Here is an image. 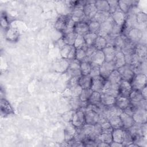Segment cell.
<instances>
[{"mask_svg":"<svg viewBox=\"0 0 147 147\" xmlns=\"http://www.w3.org/2000/svg\"><path fill=\"white\" fill-rule=\"evenodd\" d=\"M114 25V22L111 17H110L107 20L100 24L99 31L98 33V35L104 37H106L111 33Z\"/></svg>","mask_w":147,"mask_h":147,"instance_id":"7","label":"cell"},{"mask_svg":"<svg viewBox=\"0 0 147 147\" xmlns=\"http://www.w3.org/2000/svg\"><path fill=\"white\" fill-rule=\"evenodd\" d=\"M106 80L112 84H119L122 78L118 70L115 69L109 75Z\"/></svg>","mask_w":147,"mask_h":147,"instance_id":"35","label":"cell"},{"mask_svg":"<svg viewBox=\"0 0 147 147\" xmlns=\"http://www.w3.org/2000/svg\"><path fill=\"white\" fill-rule=\"evenodd\" d=\"M140 91V92H141L142 97L144 98V99H146V98H147V86H146L145 87L142 88Z\"/></svg>","mask_w":147,"mask_h":147,"instance_id":"59","label":"cell"},{"mask_svg":"<svg viewBox=\"0 0 147 147\" xmlns=\"http://www.w3.org/2000/svg\"><path fill=\"white\" fill-rule=\"evenodd\" d=\"M114 62L116 69H118L126 64L125 56L121 51L117 52Z\"/></svg>","mask_w":147,"mask_h":147,"instance_id":"31","label":"cell"},{"mask_svg":"<svg viewBox=\"0 0 147 147\" xmlns=\"http://www.w3.org/2000/svg\"><path fill=\"white\" fill-rule=\"evenodd\" d=\"M147 77L145 74H136L130 82L133 90H141L146 86Z\"/></svg>","mask_w":147,"mask_h":147,"instance_id":"1","label":"cell"},{"mask_svg":"<svg viewBox=\"0 0 147 147\" xmlns=\"http://www.w3.org/2000/svg\"><path fill=\"white\" fill-rule=\"evenodd\" d=\"M125 135H124V138L122 142V144L123 146H128L130 144L134 142V140L133 138V137L130 134V133L129 132V131L126 129H125Z\"/></svg>","mask_w":147,"mask_h":147,"instance_id":"49","label":"cell"},{"mask_svg":"<svg viewBox=\"0 0 147 147\" xmlns=\"http://www.w3.org/2000/svg\"><path fill=\"white\" fill-rule=\"evenodd\" d=\"M105 61V55L102 50H96L92 55L90 59L91 64L99 66H100Z\"/></svg>","mask_w":147,"mask_h":147,"instance_id":"21","label":"cell"},{"mask_svg":"<svg viewBox=\"0 0 147 147\" xmlns=\"http://www.w3.org/2000/svg\"><path fill=\"white\" fill-rule=\"evenodd\" d=\"M95 1H87L86 3L84 6L83 10L86 17L83 21L87 24L93 18V17L98 11V10L95 5Z\"/></svg>","mask_w":147,"mask_h":147,"instance_id":"3","label":"cell"},{"mask_svg":"<svg viewBox=\"0 0 147 147\" xmlns=\"http://www.w3.org/2000/svg\"><path fill=\"white\" fill-rule=\"evenodd\" d=\"M80 76H75L70 78L68 79V82L67 83V87H71L73 86H75L76 85H78V81L79 78Z\"/></svg>","mask_w":147,"mask_h":147,"instance_id":"54","label":"cell"},{"mask_svg":"<svg viewBox=\"0 0 147 147\" xmlns=\"http://www.w3.org/2000/svg\"><path fill=\"white\" fill-rule=\"evenodd\" d=\"M1 114L2 115L6 116L14 114V110L10 103L5 98H1L0 101Z\"/></svg>","mask_w":147,"mask_h":147,"instance_id":"19","label":"cell"},{"mask_svg":"<svg viewBox=\"0 0 147 147\" xmlns=\"http://www.w3.org/2000/svg\"><path fill=\"white\" fill-rule=\"evenodd\" d=\"M75 59L78 61H79L80 62L84 61L86 59V51H84L82 48L76 49Z\"/></svg>","mask_w":147,"mask_h":147,"instance_id":"50","label":"cell"},{"mask_svg":"<svg viewBox=\"0 0 147 147\" xmlns=\"http://www.w3.org/2000/svg\"><path fill=\"white\" fill-rule=\"evenodd\" d=\"M74 32L76 34L84 36L89 32L88 24L84 21L75 23L74 27Z\"/></svg>","mask_w":147,"mask_h":147,"instance_id":"24","label":"cell"},{"mask_svg":"<svg viewBox=\"0 0 147 147\" xmlns=\"http://www.w3.org/2000/svg\"><path fill=\"white\" fill-rule=\"evenodd\" d=\"M97 146H99V147H106V146L110 147V144H107L106 142H99L97 144Z\"/></svg>","mask_w":147,"mask_h":147,"instance_id":"62","label":"cell"},{"mask_svg":"<svg viewBox=\"0 0 147 147\" xmlns=\"http://www.w3.org/2000/svg\"><path fill=\"white\" fill-rule=\"evenodd\" d=\"M100 125H101L102 133L103 132H112V131L113 130V129L111 127L109 121H106L102 123H100Z\"/></svg>","mask_w":147,"mask_h":147,"instance_id":"55","label":"cell"},{"mask_svg":"<svg viewBox=\"0 0 147 147\" xmlns=\"http://www.w3.org/2000/svg\"><path fill=\"white\" fill-rule=\"evenodd\" d=\"M69 64V61L67 59L61 58L59 60L56 61L53 65V69L60 73L65 72L67 70Z\"/></svg>","mask_w":147,"mask_h":147,"instance_id":"18","label":"cell"},{"mask_svg":"<svg viewBox=\"0 0 147 147\" xmlns=\"http://www.w3.org/2000/svg\"><path fill=\"white\" fill-rule=\"evenodd\" d=\"M75 111L73 110H70L68 111L65 112L63 115H62V118L64 119V121H65L67 122H71L72 118L73 117V115L75 113Z\"/></svg>","mask_w":147,"mask_h":147,"instance_id":"51","label":"cell"},{"mask_svg":"<svg viewBox=\"0 0 147 147\" xmlns=\"http://www.w3.org/2000/svg\"><path fill=\"white\" fill-rule=\"evenodd\" d=\"M121 76L122 80H126L130 82L136 74L133 68L129 64H125V65L117 69Z\"/></svg>","mask_w":147,"mask_h":147,"instance_id":"6","label":"cell"},{"mask_svg":"<svg viewBox=\"0 0 147 147\" xmlns=\"http://www.w3.org/2000/svg\"><path fill=\"white\" fill-rule=\"evenodd\" d=\"M100 98H101V103L105 106H109L115 105V98L104 93H100Z\"/></svg>","mask_w":147,"mask_h":147,"instance_id":"33","label":"cell"},{"mask_svg":"<svg viewBox=\"0 0 147 147\" xmlns=\"http://www.w3.org/2000/svg\"><path fill=\"white\" fill-rule=\"evenodd\" d=\"M125 130L123 128L113 129L111 133L113 141L122 144L124 138Z\"/></svg>","mask_w":147,"mask_h":147,"instance_id":"27","label":"cell"},{"mask_svg":"<svg viewBox=\"0 0 147 147\" xmlns=\"http://www.w3.org/2000/svg\"><path fill=\"white\" fill-rule=\"evenodd\" d=\"M80 62L76 59L69 60V64L65 73L68 78L82 75L80 69Z\"/></svg>","mask_w":147,"mask_h":147,"instance_id":"4","label":"cell"},{"mask_svg":"<svg viewBox=\"0 0 147 147\" xmlns=\"http://www.w3.org/2000/svg\"><path fill=\"white\" fill-rule=\"evenodd\" d=\"M91 68V63L86 61H83L80 64V69L82 75H88L90 73Z\"/></svg>","mask_w":147,"mask_h":147,"instance_id":"40","label":"cell"},{"mask_svg":"<svg viewBox=\"0 0 147 147\" xmlns=\"http://www.w3.org/2000/svg\"><path fill=\"white\" fill-rule=\"evenodd\" d=\"M138 1L131 0L118 1V6L119 9L124 13L127 14L130 10L134 7L138 5Z\"/></svg>","mask_w":147,"mask_h":147,"instance_id":"15","label":"cell"},{"mask_svg":"<svg viewBox=\"0 0 147 147\" xmlns=\"http://www.w3.org/2000/svg\"><path fill=\"white\" fill-rule=\"evenodd\" d=\"M102 51L105 55V61H114L117 52L113 46L107 45L106 47Z\"/></svg>","mask_w":147,"mask_h":147,"instance_id":"25","label":"cell"},{"mask_svg":"<svg viewBox=\"0 0 147 147\" xmlns=\"http://www.w3.org/2000/svg\"><path fill=\"white\" fill-rule=\"evenodd\" d=\"M76 128L71 123L67 125L64 130V137L65 141L69 142L74 138Z\"/></svg>","mask_w":147,"mask_h":147,"instance_id":"23","label":"cell"},{"mask_svg":"<svg viewBox=\"0 0 147 147\" xmlns=\"http://www.w3.org/2000/svg\"><path fill=\"white\" fill-rule=\"evenodd\" d=\"M121 119L122 122L123 128L124 129H129L131 126L135 124V122L132 117V116L127 114L126 113L122 111V113L119 115Z\"/></svg>","mask_w":147,"mask_h":147,"instance_id":"22","label":"cell"},{"mask_svg":"<svg viewBox=\"0 0 147 147\" xmlns=\"http://www.w3.org/2000/svg\"><path fill=\"white\" fill-rule=\"evenodd\" d=\"M75 25V22L70 17L67 23V25H66L64 29L61 32L62 34H65L74 32Z\"/></svg>","mask_w":147,"mask_h":147,"instance_id":"45","label":"cell"},{"mask_svg":"<svg viewBox=\"0 0 147 147\" xmlns=\"http://www.w3.org/2000/svg\"><path fill=\"white\" fill-rule=\"evenodd\" d=\"M86 45V44L84 39V37L83 36L77 34L75 40L74 47L76 49H80V48H83L84 46H85Z\"/></svg>","mask_w":147,"mask_h":147,"instance_id":"47","label":"cell"},{"mask_svg":"<svg viewBox=\"0 0 147 147\" xmlns=\"http://www.w3.org/2000/svg\"><path fill=\"white\" fill-rule=\"evenodd\" d=\"M100 75L106 80L109 75L115 69V67L114 61H105L100 66Z\"/></svg>","mask_w":147,"mask_h":147,"instance_id":"8","label":"cell"},{"mask_svg":"<svg viewBox=\"0 0 147 147\" xmlns=\"http://www.w3.org/2000/svg\"><path fill=\"white\" fill-rule=\"evenodd\" d=\"M92 78L89 75H81L79 78L78 84L82 89L91 88Z\"/></svg>","mask_w":147,"mask_h":147,"instance_id":"29","label":"cell"},{"mask_svg":"<svg viewBox=\"0 0 147 147\" xmlns=\"http://www.w3.org/2000/svg\"><path fill=\"white\" fill-rule=\"evenodd\" d=\"M112 132H103L95 140L97 143L99 142H103L110 144L113 142Z\"/></svg>","mask_w":147,"mask_h":147,"instance_id":"32","label":"cell"},{"mask_svg":"<svg viewBox=\"0 0 147 147\" xmlns=\"http://www.w3.org/2000/svg\"><path fill=\"white\" fill-rule=\"evenodd\" d=\"M70 17H71V15H60L55 22V29L57 31L61 33L67 25V23Z\"/></svg>","mask_w":147,"mask_h":147,"instance_id":"20","label":"cell"},{"mask_svg":"<svg viewBox=\"0 0 147 147\" xmlns=\"http://www.w3.org/2000/svg\"><path fill=\"white\" fill-rule=\"evenodd\" d=\"M130 104V102L129 98L127 97L119 95L115 98V105L119 107L120 109H121L122 111L125 110Z\"/></svg>","mask_w":147,"mask_h":147,"instance_id":"26","label":"cell"},{"mask_svg":"<svg viewBox=\"0 0 147 147\" xmlns=\"http://www.w3.org/2000/svg\"><path fill=\"white\" fill-rule=\"evenodd\" d=\"M95 5L98 11L109 12V5L107 1H95Z\"/></svg>","mask_w":147,"mask_h":147,"instance_id":"41","label":"cell"},{"mask_svg":"<svg viewBox=\"0 0 147 147\" xmlns=\"http://www.w3.org/2000/svg\"><path fill=\"white\" fill-rule=\"evenodd\" d=\"M109 122L113 129L123 128V125L119 115H115L109 118Z\"/></svg>","mask_w":147,"mask_h":147,"instance_id":"36","label":"cell"},{"mask_svg":"<svg viewBox=\"0 0 147 147\" xmlns=\"http://www.w3.org/2000/svg\"><path fill=\"white\" fill-rule=\"evenodd\" d=\"M89 75L91 78L99 76L100 75L99 66L91 64V71H90V73Z\"/></svg>","mask_w":147,"mask_h":147,"instance_id":"53","label":"cell"},{"mask_svg":"<svg viewBox=\"0 0 147 147\" xmlns=\"http://www.w3.org/2000/svg\"><path fill=\"white\" fill-rule=\"evenodd\" d=\"M136 46V44L129 40L126 37L121 47V51L123 53L125 56L131 55L134 53Z\"/></svg>","mask_w":147,"mask_h":147,"instance_id":"17","label":"cell"},{"mask_svg":"<svg viewBox=\"0 0 147 147\" xmlns=\"http://www.w3.org/2000/svg\"><path fill=\"white\" fill-rule=\"evenodd\" d=\"M134 53L143 61H146V47L145 45L138 43L136 45Z\"/></svg>","mask_w":147,"mask_h":147,"instance_id":"30","label":"cell"},{"mask_svg":"<svg viewBox=\"0 0 147 147\" xmlns=\"http://www.w3.org/2000/svg\"><path fill=\"white\" fill-rule=\"evenodd\" d=\"M110 146H111V147H122V146H123V145L122 143H119V142H113V141L110 144Z\"/></svg>","mask_w":147,"mask_h":147,"instance_id":"61","label":"cell"},{"mask_svg":"<svg viewBox=\"0 0 147 147\" xmlns=\"http://www.w3.org/2000/svg\"><path fill=\"white\" fill-rule=\"evenodd\" d=\"M93 91L91 88H86V89H82V92L79 95V98L80 100L83 102H87L88 100L89 99L90 96L91 95Z\"/></svg>","mask_w":147,"mask_h":147,"instance_id":"46","label":"cell"},{"mask_svg":"<svg viewBox=\"0 0 147 147\" xmlns=\"http://www.w3.org/2000/svg\"><path fill=\"white\" fill-rule=\"evenodd\" d=\"M87 104L88 102L82 101L79 96H72L69 98V105L71 107V109L74 111L78 110L83 111Z\"/></svg>","mask_w":147,"mask_h":147,"instance_id":"10","label":"cell"},{"mask_svg":"<svg viewBox=\"0 0 147 147\" xmlns=\"http://www.w3.org/2000/svg\"><path fill=\"white\" fill-rule=\"evenodd\" d=\"M106 79L100 75L92 78L91 89L93 91H96L101 93L105 83Z\"/></svg>","mask_w":147,"mask_h":147,"instance_id":"13","label":"cell"},{"mask_svg":"<svg viewBox=\"0 0 147 147\" xmlns=\"http://www.w3.org/2000/svg\"><path fill=\"white\" fill-rule=\"evenodd\" d=\"M135 20L137 24L142 25L145 24L147 21V16L145 13L142 11L137 12L135 14Z\"/></svg>","mask_w":147,"mask_h":147,"instance_id":"43","label":"cell"},{"mask_svg":"<svg viewBox=\"0 0 147 147\" xmlns=\"http://www.w3.org/2000/svg\"><path fill=\"white\" fill-rule=\"evenodd\" d=\"M71 123L76 128L82 127L86 123L85 115L84 112L80 110L75 111Z\"/></svg>","mask_w":147,"mask_h":147,"instance_id":"11","label":"cell"},{"mask_svg":"<svg viewBox=\"0 0 147 147\" xmlns=\"http://www.w3.org/2000/svg\"><path fill=\"white\" fill-rule=\"evenodd\" d=\"M135 123L144 124L147 121V111L146 109H137L132 116Z\"/></svg>","mask_w":147,"mask_h":147,"instance_id":"14","label":"cell"},{"mask_svg":"<svg viewBox=\"0 0 147 147\" xmlns=\"http://www.w3.org/2000/svg\"><path fill=\"white\" fill-rule=\"evenodd\" d=\"M19 36V32L14 28H9L6 30V37L10 41H16Z\"/></svg>","mask_w":147,"mask_h":147,"instance_id":"34","label":"cell"},{"mask_svg":"<svg viewBox=\"0 0 147 147\" xmlns=\"http://www.w3.org/2000/svg\"><path fill=\"white\" fill-rule=\"evenodd\" d=\"M75 55H76V48L73 46L72 48L71 51H70L68 56V59L67 60H72L75 59Z\"/></svg>","mask_w":147,"mask_h":147,"instance_id":"58","label":"cell"},{"mask_svg":"<svg viewBox=\"0 0 147 147\" xmlns=\"http://www.w3.org/2000/svg\"><path fill=\"white\" fill-rule=\"evenodd\" d=\"M97 36H98L97 34L88 32L87 34H86V35H84L83 36L86 44L87 46L94 45V42H95V39L97 37Z\"/></svg>","mask_w":147,"mask_h":147,"instance_id":"42","label":"cell"},{"mask_svg":"<svg viewBox=\"0 0 147 147\" xmlns=\"http://www.w3.org/2000/svg\"><path fill=\"white\" fill-rule=\"evenodd\" d=\"M83 111L85 115L86 123L94 125L98 122L99 114L92 109V105L88 103Z\"/></svg>","mask_w":147,"mask_h":147,"instance_id":"2","label":"cell"},{"mask_svg":"<svg viewBox=\"0 0 147 147\" xmlns=\"http://www.w3.org/2000/svg\"><path fill=\"white\" fill-rule=\"evenodd\" d=\"M1 25L3 27H5V28H6L7 29L9 28V22L5 16H3V14H1Z\"/></svg>","mask_w":147,"mask_h":147,"instance_id":"57","label":"cell"},{"mask_svg":"<svg viewBox=\"0 0 147 147\" xmlns=\"http://www.w3.org/2000/svg\"><path fill=\"white\" fill-rule=\"evenodd\" d=\"M72 47V45H69L67 44H65L64 47H63L60 49V55L61 57L63 59H67L68 55L71 51Z\"/></svg>","mask_w":147,"mask_h":147,"instance_id":"48","label":"cell"},{"mask_svg":"<svg viewBox=\"0 0 147 147\" xmlns=\"http://www.w3.org/2000/svg\"><path fill=\"white\" fill-rule=\"evenodd\" d=\"M107 45V41L105 37L98 35L94 44V46L97 50H103Z\"/></svg>","mask_w":147,"mask_h":147,"instance_id":"37","label":"cell"},{"mask_svg":"<svg viewBox=\"0 0 147 147\" xmlns=\"http://www.w3.org/2000/svg\"><path fill=\"white\" fill-rule=\"evenodd\" d=\"M110 17H111V14L109 12L98 11L91 20L96 21L100 24H101L102 23L107 20Z\"/></svg>","mask_w":147,"mask_h":147,"instance_id":"28","label":"cell"},{"mask_svg":"<svg viewBox=\"0 0 147 147\" xmlns=\"http://www.w3.org/2000/svg\"><path fill=\"white\" fill-rule=\"evenodd\" d=\"M87 102L88 103L92 105H98L101 103L100 93L96 91H93Z\"/></svg>","mask_w":147,"mask_h":147,"instance_id":"39","label":"cell"},{"mask_svg":"<svg viewBox=\"0 0 147 147\" xmlns=\"http://www.w3.org/2000/svg\"><path fill=\"white\" fill-rule=\"evenodd\" d=\"M126 38L135 44H138L142 38L143 33L141 30L137 27L130 29L125 35Z\"/></svg>","mask_w":147,"mask_h":147,"instance_id":"5","label":"cell"},{"mask_svg":"<svg viewBox=\"0 0 147 147\" xmlns=\"http://www.w3.org/2000/svg\"><path fill=\"white\" fill-rule=\"evenodd\" d=\"M76 35L77 34L75 32H72V33L63 34L61 37L65 44L74 46Z\"/></svg>","mask_w":147,"mask_h":147,"instance_id":"38","label":"cell"},{"mask_svg":"<svg viewBox=\"0 0 147 147\" xmlns=\"http://www.w3.org/2000/svg\"><path fill=\"white\" fill-rule=\"evenodd\" d=\"M100 24L98 23L96 21L91 20L88 22V30L89 32L97 34L98 33L100 29Z\"/></svg>","mask_w":147,"mask_h":147,"instance_id":"44","label":"cell"},{"mask_svg":"<svg viewBox=\"0 0 147 147\" xmlns=\"http://www.w3.org/2000/svg\"><path fill=\"white\" fill-rule=\"evenodd\" d=\"M56 44H57V46L60 48V49L63 47H64V46L65 45V44L64 40H63L62 37L60 38V39H59L57 41H56Z\"/></svg>","mask_w":147,"mask_h":147,"instance_id":"60","label":"cell"},{"mask_svg":"<svg viewBox=\"0 0 147 147\" xmlns=\"http://www.w3.org/2000/svg\"><path fill=\"white\" fill-rule=\"evenodd\" d=\"M111 17L114 22L121 26H123L127 18V15L118 8L116 11L111 14Z\"/></svg>","mask_w":147,"mask_h":147,"instance_id":"12","label":"cell"},{"mask_svg":"<svg viewBox=\"0 0 147 147\" xmlns=\"http://www.w3.org/2000/svg\"><path fill=\"white\" fill-rule=\"evenodd\" d=\"M136 110L137 109L134 106H133L131 104H130L125 110H123V111L128 115L133 116Z\"/></svg>","mask_w":147,"mask_h":147,"instance_id":"56","label":"cell"},{"mask_svg":"<svg viewBox=\"0 0 147 147\" xmlns=\"http://www.w3.org/2000/svg\"><path fill=\"white\" fill-rule=\"evenodd\" d=\"M109 5V13L111 14L118 8V1H107Z\"/></svg>","mask_w":147,"mask_h":147,"instance_id":"52","label":"cell"},{"mask_svg":"<svg viewBox=\"0 0 147 147\" xmlns=\"http://www.w3.org/2000/svg\"><path fill=\"white\" fill-rule=\"evenodd\" d=\"M119 84H112L106 80L102 93L106 94L116 98L119 95Z\"/></svg>","mask_w":147,"mask_h":147,"instance_id":"9","label":"cell"},{"mask_svg":"<svg viewBox=\"0 0 147 147\" xmlns=\"http://www.w3.org/2000/svg\"><path fill=\"white\" fill-rule=\"evenodd\" d=\"M132 87L130 82L122 80L119 84V95L129 98L132 91Z\"/></svg>","mask_w":147,"mask_h":147,"instance_id":"16","label":"cell"}]
</instances>
